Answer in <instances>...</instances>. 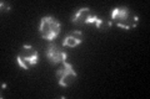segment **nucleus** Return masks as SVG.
Segmentation results:
<instances>
[{
  "label": "nucleus",
  "mask_w": 150,
  "mask_h": 99,
  "mask_svg": "<svg viewBox=\"0 0 150 99\" xmlns=\"http://www.w3.org/2000/svg\"><path fill=\"white\" fill-rule=\"evenodd\" d=\"M138 21H139L138 15L131 12L125 6L115 8L111 11V22H114L118 27H121L124 30H130L137 27Z\"/></svg>",
  "instance_id": "f257e3e1"
},
{
  "label": "nucleus",
  "mask_w": 150,
  "mask_h": 99,
  "mask_svg": "<svg viewBox=\"0 0 150 99\" xmlns=\"http://www.w3.org/2000/svg\"><path fill=\"white\" fill-rule=\"evenodd\" d=\"M60 30H62V25L60 22L53 16H44L40 20V26H39V32L40 36L44 40L53 41L54 39L59 36Z\"/></svg>",
  "instance_id": "f03ea898"
},
{
  "label": "nucleus",
  "mask_w": 150,
  "mask_h": 99,
  "mask_svg": "<svg viewBox=\"0 0 150 99\" xmlns=\"http://www.w3.org/2000/svg\"><path fill=\"white\" fill-rule=\"evenodd\" d=\"M16 61L21 68L29 69L30 67H33L34 64L38 63V61H39V53H38V51L33 46L24 45L19 50Z\"/></svg>",
  "instance_id": "7ed1b4c3"
},
{
  "label": "nucleus",
  "mask_w": 150,
  "mask_h": 99,
  "mask_svg": "<svg viewBox=\"0 0 150 99\" xmlns=\"http://www.w3.org/2000/svg\"><path fill=\"white\" fill-rule=\"evenodd\" d=\"M56 78H58V82L62 87H69L76 81L78 74L75 72V69L71 64L67 61L62 62V67L58 68L56 71Z\"/></svg>",
  "instance_id": "20e7f679"
},
{
  "label": "nucleus",
  "mask_w": 150,
  "mask_h": 99,
  "mask_svg": "<svg viewBox=\"0 0 150 99\" xmlns=\"http://www.w3.org/2000/svg\"><path fill=\"white\" fill-rule=\"evenodd\" d=\"M99 20V17L90 11L89 8H80L73 15L71 21L75 24V25H86V24H96V21Z\"/></svg>",
  "instance_id": "39448f33"
},
{
  "label": "nucleus",
  "mask_w": 150,
  "mask_h": 99,
  "mask_svg": "<svg viewBox=\"0 0 150 99\" xmlns=\"http://www.w3.org/2000/svg\"><path fill=\"white\" fill-rule=\"evenodd\" d=\"M45 53H46V58L49 60L50 63L64 62V61H67V57H68L67 52L56 44H50L48 47H46Z\"/></svg>",
  "instance_id": "423d86ee"
},
{
  "label": "nucleus",
  "mask_w": 150,
  "mask_h": 99,
  "mask_svg": "<svg viewBox=\"0 0 150 99\" xmlns=\"http://www.w3.org/2000/svg\"><path fill=\"white\" fill-rule=\"evenodd\" d=\"M83 41V34L81 31H73L69 35H67L63 40V45L67 47H76L81 44Z\"/></svg>",
  "instance_id": "0eeeda50"
},
{
  "label": "nucleus",
  "mask_w": 150,
  "mask_h": 99,
  "mask_svg": "<svg viewBox=\"0 0 150 99\" xmlns=\"http://www.w3.org/2000/svg\"><path fill=\"white\" fill-rule=\"evenodd\" d=\"M95 25L98 27V30H100V31H108L111 27L112 22H111V20H104V19H100L99 17V20L96 21Z\"/></svg>",
  "instance_id": "6e6552de"
},
{
  "label": "nucleus",
  "mask_w": 150,
  "mask_h": 99,
  "mask_svg": "<svg viewBox=\"0 0 150 99\" xmlns=\"http://www.w3.org/2000/svg\"><path fill=\"white\" fill-rule=\"evenodd\" d=\"M0 6H1L3 12H8L9 10H10V4H9L8 1H1L0 3Z\"/></svg>",
  "instance_id": "1a4fd4ad"
}]
</instances>
